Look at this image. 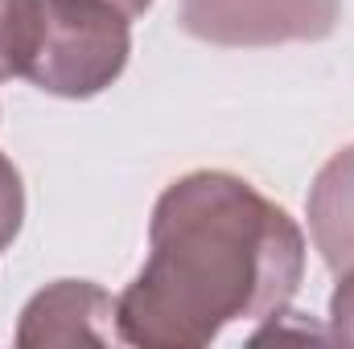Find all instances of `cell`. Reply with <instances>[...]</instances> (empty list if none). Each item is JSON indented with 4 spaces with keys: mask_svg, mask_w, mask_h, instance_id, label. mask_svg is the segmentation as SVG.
<instances>
[{
    "mask_svg": "<svg viewBox=\"0 0 354 349\" xmlns=\"http://www.w3.org/2000/svg\"><path fill=\"white\" fill-rule=\"evenodd\" d=\"M21 226H25V181L21 169L0 152V255L12 247Z\"/></svg>",
    "mask_w": 354,
    "mask_h": 349,
    "instance_id": "7",
    "label": "cell"
},
{
    "mask_svg": "<svg viewBox=\"0 0 354 349\" xmlns=\"http://www.w3.org/2000/svg\"><path fill=\"white\" fill-rule=\"evenodd\" d=\"M305 214L322 263L334 275L354 271V144L338 148L317 169L305 197Z\"/></svg>",
    "mask_w": 354,
    "mask_h": 349,
    "instance_id": "5",
    "label": "cell"
},
{
    "mask_svg": "<svg viewBox=\"0 0 354 349\" xmlns=\"http://www.w3.org/2000/svg\"><path fill=\"white\" fill-rule=\"evenodd\" d=\"M330 337L354 346V271L338 275V288L330 296Z\"/></svg>",
    "mask_w": 354,
    "mask_h": 349,
    "instance_id": "8",
    "label": "cell"
},
{
    "mask_svg": "<svg viewBox=\"0 0 354 349\" xmlns=\"http://www.w3.org/2000/svg\"><path fill=\"white\" fill-rule=\"evenodd\" d=\"M132 17L103 0H46L41 41L25 79L58 99H95L128 66Z\"/></svg>",
    "mask_w": 354,
    "mask_h": 349,
    "instance_id": "2",
    "label": "cell"
},
{
    "mask_svg": "<svg viewBox=\"0 0 354 349\" xmlns=\"http://www.w3.org/2000/svg\"><path fill=\"white\" fill-rule=\"evenodd\" d=\"M46 0H0V83L25 79L41 41Z\"/></svg>",
    "mask_w": 354,
    "mask_h": 349,
    "instance_id": "6",
    "label": "cell"
},
{
    "mask_svg": "<svg viewBox=\"0 0 354 349\" xmlns=\"http://www.w3.org/2000/svg\"><path fill=\"white\" fill-rule=\"evenodd\" d=\"M103 4H111V8H120L124 17H145V12L153 8V0H103Z\"/></svg>",
    "mask_w": 354,
    "mask_h": 349,
    "instance_id": "9",
    "label": "cell"
},
{
    "mask_svg": "<svg viewBox=\"0 0 354 349\" xmlns=\"http://www.w3.org/2000/svg\"><path fill=\"white\" fill-rule=\"evenodd\" d=\"M305 275V235L284 206L227 169L165 185L149 255L115 296V337L136 349H202L227 325L284 317Z\"/></svg>",
    "mask_w": 354,
    "mask_h": 349,
    "instance_id": "1",
    "label": "cell"
},
{
    "mask_svg": "<svg viewBox=\"0 0 354 349\" xmlns=\"http://www.w3.org/2000/svg\"><path fill=\"white\" fill-rule=\"evenodd\" d=\"M115 300L91 279H54L29 296L17 321V346H111Z\"/></svg>",
    "mask_w": 354,
    "mask_h": 349,
    "instance_id": "4",
    "label": "cell"
},
{
    "mask_svg": "<svg viewBox=\"0 0 354 349\" xmlns=\"http://www.w3.org/2000/svg\"><path fill=\"white\" fill-rule=\"evenodd\" d=\"M342 21V0H181L177 25L223 50H268L326 41Z\"/></svg>",
    "mask_w": 354,
    "mask_h": 349,
    "instance_id": "3",
    "label": "cell"
}]
</instances>
